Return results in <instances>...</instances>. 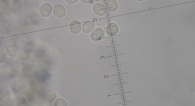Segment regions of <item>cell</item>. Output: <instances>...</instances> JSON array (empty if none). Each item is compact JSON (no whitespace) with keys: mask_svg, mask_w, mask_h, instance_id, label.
I'll list each match as a JSON object with an SVG mask.
<instances>
[{"mask_svg":"<svg viewBox=\"0 0 195 106\" xmlns=\"http://www.w3.org/2000/svg\"><path fill=\"white\" fill-rule=\"evenodd\" d=\"M52 66L51 60L48 58H45L42 59L39 65L40 72L44 73L48 72L51 69Z\"/></svg>","mask_w":195,"mask_h":106,"instance_id":"1","label":"cell"},{"mask_svg":"<svg viewBox=\"0 0 195 106\" xmlns=\"http://www.w3.org/2000/svg\"><path fill=\"white\" fill-rule=\"evenodd\" d=\"M52 9V6L50 4L48 3H44L40 6L39 9V13L42 17H46L51 14Z\"/></svg>","mask_w":195,"mask_h":106,"instance_id":"2","label":"cell"},{"mask_svg":"<svg viewBox=\"0 0 195 106\" xmlns=\"http://www.w3.org/2000/svg\"><path fill=\"white\" fill-rule=\"evenodd\" d=\"M53 12L56 17L61 18L65 16L66 10L65 8L61 5L56 4L53 7Z\"/></svg>","mask_w":195,"mask_h":106,"instance_id":"3","label":"cell"},{"mask_svg":"<svg viewBox=\"0 0 195 106\" xmlns=\"http://www.w3.org/2000/svg\"><path fill=\"white\" fill-rule=\"evenodd\" d=\"M95 25L92 21L88 20L84 22L82 26V30L84 33H88L92 32L95 29Z\"/></svg>","mask_w":195,"mask_h":106,"instance_id":"4","label":"cell"},{"mask_svg":"<svg viewBox=\"0 0 195 106\" xmlns=\"http://www.w3.org/2000/svg\"><path fill=\"white\" fill-rule=\"evenodd\" d=\"M93 10L95 14L99 16L104 15L106 12V9L105 6L100 3L94 4L93 7Z\"/></svg>","mask_w":195,"mask_h":106,"instance_id":"5","label":"cell"},{"mask_svg":"<svg viewBox=\"0 0 195 106\" xmlns=\"http://www.w3.org/2000/svg\"><path fill=\"white\" fill-rule=\"evenodd\" d=\"M69 29L73 34H76L79 33L81 30V23L76 20L73 21L70 25Z\"/></svg>","mask_w":195,"mask_h":106,"instance_id":"6","label":"cell"},{"mask_svg":"<svg viewBox=\"0 0 195 106\" xmlns=\"http://www.w3.org/2000/svg\"><path fill=\"white\" fill-rule=\"evenodd\" d=\"M104 36V32L101 28H97L94 30L91 34V38L94 41L101 40Z\"/></svg>","mask_w":195,"mask_h":106,"instance_id":"7","label":"cell"},{"mask_svg":"<svg viewBox=\"0 0 195 106\" xmlns=\"http://www.w3.org/2000/svg\"><path fill=\"white\" fill-rule=\"evenodd\" d=\"M119 30V28L118 25L114 23H109L106 27V32L110 36H114L118 33Z\"/></svg>","mask_w":195,"mask_h":106,"instance_id":"8","label":"cell"},{"mask_svg":"<svg viewBox=\"0 0 195 106\" xmlns=\"http://www.w3.org/2000/svg\"><path fill=\"white\" fill-rule=\"evenodd\" d=\"M56 96V92L53 90L47 91L44 96V100L46 103H50L53 101Z\"/></svg>","mask_w":195,"mask_h":106,"instance_id":"9","label":"cell"},{"mask_svg":"<svg viewBox=\"0 0 195 106\" xmlns=\"http://www.w3.org/2000/svg\"><path fill=\"white\" fill-rule=\"evenodd\" d=\"M31 56L30 51L26 49L21 50L19 52L18 57L21 61L26 60L30 59Z\"/></svg>","mask_w":195,"mask_h":106,"instance_id":"10","label":"cell"},{"mask_svg":"<svg viewBox=\"0 0 195 106\" xmlns=\"http://www.w3.org/2000/svg\"><path fill=\"white\" fill-rule=\"evenodd\" d=\"M106 5L108 10L111 12L115 11L118 8L117 3L115 0H108Z\"/></svg>","mask_w":195,"mask_h":106,"instance_id":"11","label":"cell"},{"mask_svg":"<svg viewBox=\"0 0 195 106\" xmlns=\"http://www.w3.org/2000/svg\"><path fill=\"white\" fill-rule=\"evenodd\" d=\"M7 53L11 56H16L18 52V47L15 44L11 43L9 44L7 47Z\"/></svg>","mask_w":195,"mask_h":106,"instance_id":"12","label":"cell"},{"mask_svg":"<svg viewBox=\"0 0 195 106\" xmlns=\"http://www.w3.org/2000/svg\"><path fill=\"white\" fill-rule=\"evenodd\" d=\"M10 96V93L8 91H3L0 93V100L2 101H6L9 99Z\"/></svg>","mask_w":195,"mask_h":106,"instance_id":"13","label":"cell"},{"mask_svg":"<svg viewBox=\"0 0 195 106\" xmlns=\"http://www.w3.org/2000/svg\"><path fill=\"white\" fill-rule=\"evenodd\" d=\"M46 73H44L40 72V73H38L36 75V77L37 79L40 81H43L46 79L47 77Z\"/></svg>","mask_w":195,"mask_h":106,"instance_id":"14","label":"cell"},{"mask_svg":"<svg viewBox=\"0 0 195 106\" xmlns=\"http://www.w3.org/2000/svg\"><path fill=\"white\" fill-rule=\"evenodd\" d=\"M54 105L56 106H67V104L64 100L61 98H59L55 101Z\"/></svg>","mask_w":195,"mask_h":106,"instance_id":"15","label":"cell"},{"mask_svg":"<svg viewBox=\"0 0 195 106\" xmlns=\"http://www.w3.org/2000/svg\"><path fill=\"white\" fill-rule=\"evenodd\" d=\"M78 0H65L69 4H73L77 2Z\"/></svg>","mask_w":195,"mask_h":106,"instance_id":"16","label":"cell"},{"mask_svg":"<svg viewBox=\"0 0 195 106\" xmlns=\"http://www.w3.org/2000/svg\"><path fill=\"white\" fill-rule=\"evenodd\" d=\"M80 1L83 3L87 4L91 3L92 0H80Z\"/></svg>","mask_w":195,"mask_h":106,"instance_id":"17","label":"cell"},{"mask_svg":"<svg viewBox=\"0 0 195 106\" xmlns=\"http://www.w3.org/2000/svg\"><path fill=\"white\" fill-rule=\"evenodd\" d=\"M22 103L23 104H25L27 103L26 100H25V98L23 99L22 100Z\"/></svg>","mask_w":195,"mask_h":106,"instance_id":"18","label":"cell"},{"mask_svg":"<svg viewBox=\"0 0 195 106\" xmlns=\"http://www.w3.org/2000/svg\"><path fill=\"white\" fill-rule=\"evenodd\" d=\"M123 64V63H121V64H117L115 65H112V66H118V65H120L122 64Z\"/></svg>","mask_w":195,"mask_h":106,"instance_id":"19","label":"cell"},{"mask_svg":"<svg viewBox=\"0 0 195 106\" xmlns=\"http://www.w3.org/2000/svg\"><path fill=\"white\" fill-rule=\"evenodd\" d=\"M127 83V82H124V83H120V84H114V85H118V84H124V83Z\"/></svg>","mask_w":195,"mask_h":106,"instance_id":"20","label":"cell"},{"mask_svg":"<svg viewBox=\"0 0 195 106\" xmlns=\"http://www.w3.org/2000/svg\"><path fill=\"white\" fill-rule=\"evenodd\" d=\"M136 0L139 1H144V0Z\"/></svg>","mask_w":195,"mask_h":106,"instance_id":"21","label":"cell"},{"mask_svg":"<svg viewBox=\"0 0 195 106\" xmlns=\"http://www.w3.org/2000/svg\"><path fill=\"white\" fill-rule=\"evenodd\" d=\"M122 76V75H119V76H116V77H120V76Z\"/></svg>","mask_w":195,"mask_h":106,"instance_id":"22","label":"cell"},{"mask_svg":"<svg viewBox=\"0 0 195 106\" xmlns=\"http://www.w3.org/2000/svg\"><path fill=\"white\" fill-rule=\"evenodd\" d=\"M120 66H115V68H117V67H120Z\"/></svg>","mask_w":195,"mask_h":106,"instance_id":"23","label":"cell"},{"mask_svg":"<svg viewBox=\"0 0 195 106\" xmlns=\"http://www.w3.org/2000/svg\"><path fill=\"white\" fill-rule=\"evenodd\" d=\"M123 80V79H120V80H117L118 81H119V80Z\"/></svg>","mask_w":195,"mask_h":106,"instance_id":"24","label":"cell"},{"mask_svg":"<svg viewBox=\"0 0 195 106\" xmlns=\"http://www.w3.org/2000/svg\"><path fill=\"white\" fill-rule=\"evenodd\" d=\"M123 82V81H120V82H118V83L121 82Z\"/></svg>","mask_w":195,"mask_h":106,"instance_id":"25","label":"cell"},{"mask_svg":"<svg viewBox=\"0 0 195 106\" xmlns=\"http://www.w3.org/2000/svg\"><path fill=\"white\" fill-rule=\"evenodd\" d=\"M120 68H115V69L116 70V69H120Z\"/></svg>","mask_w":195,"mask_h":106,"instance_id":"26","label":"cell"},{"mask_svg":"<svg viewBox=\"0 0 195 106\" xmlns=\"http://www.w3.org/2000/svg\"><path fill=\"white\" fill-rule=\"evenodd\" d=\"M120 70H116L115 71H120Z\"/></svg>","mask_w":195,"mask_h":106,"instance_id":"27","label":"cell"},{"mask_svg":"<svg viewBox=\"0 0 195 106\" xmlns=\"http://www.w3.org/2000/svg\"><path fill=\"white\" fill-rule=\"evenodd\" d=\"M122 78V77H119V78H117V79H120V78Z\"/></svg>","mask_w":195,"mask_h":106,"instance_id":"28","label":"cell"},{"mask_svg":"<svg viewBox=\"0 0 195 106\" xmlns=\"http://www.w3.org/2000/svg\"><path fill=\"white\" fill-rule=\"evenodd\" d=\"M124 86H123V87H119V88H124Z\"/></svg>","mask_w":195,"mask_h":106,"instance_id":"29","label":"cell"},{"mask_svg":"<svg viewBox=\"0 0 195 106\" xmlns=\"http://www.w3.org/2000/svg\"><path fill=\"white\" fill-rule=\"evenodd\" d=\"M119 63V62H116L114 63L116 64V63Z\"/></svg>","mask_w":195,"mask_h":106,"instance_id":"30","label":"cell"},{"mask_svg":"<svg viewBox=\"0 0 195 106\" xmlns=\"http://www.w3.org/2000/svg\"><path fill=\"white\" fill-rule=\"evenodd\" d=\"M120 72H121V71H120V72H119H119H116V73H120Z\"/></svg>","mask_w":195,"mask_h":106,"instance_id":"31","label":"cell"},{"mask_svg":"<svg viewBox=\"0 0 195 106\" xmlns=\"http://www.w3.org/2000/svg\"><path fill=\"white\" fill-rule=\"evenodd\" d=\"M124 86V85H120L118 86Z\"/></svg>","mask_w":195,"mask_h":106,"instance_id":"32","label":"cell"},{"mask_svg":"<svg viewBox=\"0 0 195 106\" xmlns=\"http://www.w3.org/2000/svg\"><path fill=\"white\" fill-rule=\"evenodd\" d=\"M120 89L119 90H123V89Z\"/></svg>","mask_w":195,"mask_h":106,"instance_id":"33","label":"cell"},{"mask_svg":"<svg viewBox=\"0 0 195 106\" xmlns=\"http://www.w3.org/2000/svg\"><path fill=\"white\" fill-rule=\"evenodd\" d=\"M125 91V90L122 91H120V92H123V91Z\"/></svg>","mask_w":195,"mask_h":106,"instance_id":"34","label":"cell"},{"mask_svg":"<svg viewBox=\"0 0 195 106\" xmlns=\"http://www.w3.org/2000/svg\"><path fill=\"white\" fill-rule=\"evenodd\" d=\"M126 94H122V95H121L120 96H124V95H125Z\"/></svg>","mask_w":195,"mask_h":106,"instance_id":"35","label":"cell"},{"mask_svg":"<svg viewBox=\"0 0 195 106\" xmlns=\"http://www.w3.org/2000/svg\"><path fill=\"white\" fill-rule=\"evenodd\" d=\"M126 98H122V99H121V100L124 99H126Z\"/></svg>","mask_w":195,"mask_h":106,"instance_id":"36","label":"cell"},{"mask_svg":"<svg viewBox=\"0 0 195 106\" xmlns=\"http://www.w3.org/2000/svg\"><path fill=\"white\" fill-rule=\"evenodd\" d=\"M117 61H119V60L115 61H114V62H117Z\"/></svg>","mask_w":195,"mask_h":106,"instance_id":"37","label":"cell"},{"mask_svg":"<svg viewBox=\"0 0 195 106\" xmlns=\"http://www.w3.org/2000/svg\"><path fill=\"white\" fill-rule=\"evenodd\" d=\"M126 100H122V101H126Z\"/></svg>","mask_w":195,"mask_h":106,"instance_id":"38","label":"cell"},{"mask_svg":"<svg viewBox=\"0 0 195 106\" xmlns=\"http://www.w3.org/2000/svg\"><path fill=\"white\" fill-rule=\"evenodd\" d=\"M126 97V96H123V97H121V98H123V97Z\"/></svg>","mask_w":195,"mask_h":106,"instance_id":"39","label":"cell"},{"mask_svg":"<svg viewBox=\"0 0 195 106\" xmlns=\"http://www.w3.org/2000/svg\"><path fill=\"white\" fill-rule=\"evenodd\" d=\"M119 59V58L116 59H114V60L117 59Z\"/></svg>","mask_w":195,"mask_h":106,"instance_id":"40","label":"cell"},{"mask_svg":"<svg viewBox=\"0 0 195 106\" xmlns=\"http://www.w3.org/2000/svg\"><path fill=\"white\" fill-rule=\"evenodd\" d=\"M127 105V104H125L122 105Z\"/></svg>","mask_w":195,"mask_h":106,"instance_id":"41","label":"cell"}]
</instances>
